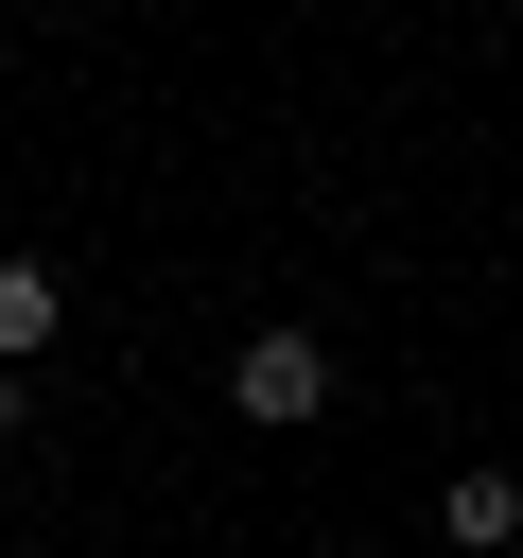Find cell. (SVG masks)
I'll list each match as a JSON object with an SVG mask.
<instances>
[{
	"mask_svg": "<svg viewBox=\"0 0 523 558\" xmlns=\"http://www.w3.org/2000/svg\"><path fill=\"white\" fill-rule=\"evenodd\" d=\"M227 401H244L262 436H314V418H331V349H314L296 314H279V331H244V349H227Z\"/></svg>",
	"mask_w": 523,
	"mask_h": 558,
	"instance_id": "1",
	"label": "cell"
},
{
	"mask_svg": "<svg viewBox=\"0 0 523 558\" xmlns=\"http://www.w3.org/2000/svg\"><path fill=\"white\" fill-rule=\"evenodd\" d=\"M436 523H453V558H506V541H523V471H488V453H471V471L436 488Z\"/></svg>",
	"mask_w": 523,
	"mask_h": 558,
	"instance_id": "2",
	"label": "cell"
},
{
	"mask_svg": "<svg viewBox=\"0 0 523 558\" xmlns=\"http://www.w3.org/2000/svg\"><path fill=\"white\" fill-rule=\"evenodd\" d=\"M52 314H70V279L0 244V366H35V349H52Z\"/></svg>",
	"mask_w": 523,
	"mask_h": 558,
	"instance_id": "3",
	"label": "cell"
},
{
	"mask_svg": "<svg viewBox=\"0 0 523 558\" xmlns=\"http://www.w3.org/2000/svg\"><path fill=\"white\" fill-rule=\"evenodd\" d=\"M17 436H35V418H17V366H0V453H17Z\"/></svg>",
	"mask_w": 523,
	"mask_h": 558,
	"instance_id": "4",
	"label": "cell"
}]
</instances>
